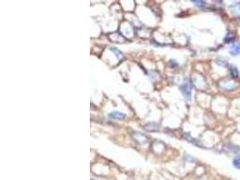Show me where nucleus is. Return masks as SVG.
<instances>
[{
    "mask_svg": "<svg viewBox=\"0 0 240 180\" xmlns=\"http://www.w3.org/2000/svg\"><path fill=\"white\" fill-rule=\"evenodd\" d=\"M180 90H181V92L183 93V95L184 96V97L187 100L191 99V97H192V86H191V83H190V81L188 79H185L184 82L180 86Z\"/></svg>",
    "mask_w": 240,
    "mask_h": 180,
    "instance_id": "f257e3e1",
    "label": "nucleus"
},
{
    "mask_svg": "<svg viewBox=\"0 0 240 180\" xmlns=\"http://www.w3.org/2000/svg\"><path fill=\"white\" fill-rule=\"evenodd\" d=\"M132 138L138 144H145L148 142V137L141 133H134L132 134Z\"/></svg>",
    "mask_w": 240,
    "mask_h": 180,
    "instance_id": "f03ea898",
    "label": "nucleus"
},
{
    "mask_svg": "<svg viewBox=\"0 0 240 180\" xmlns=\"http://www.w3.org/2000/svg\"><path fill=\"white\" fill-rule=\"evenodd\" d=\"M109 116H110L112 119H113V120H120V121L124 120L125 117H126V115H125L124 113H121V112H119V111H114V112L110 113H109Z\"/></svg>",
    "mask_w": 240,
    "mask_h": 180,
    "instance_id": "7ed1b4c3",
    "label": "nucleus"
},
{
    "mask_svg": "<svg viewBox=\"0 0 240 180\" xmlns=\"http://www.w3.org/2000/svg\"><path fill=\"white\" fill-rule=\"evenodd\" d=\"M229 53L232 55V56H238L240 54V42H237V43H234L230 49H229Z\"/></svg>",
    "mask_w": 240,
    "mask_h": 180,
    "instance_id": "20e7f679",
    "label": "nucleus"
},
{
    "mask_svg": "<svg viewBox=\"0 0 240 180\" xmlns=\"http://www.w3.org/2000/svg\"><path fill=\"white\" fill-rule=\"evenodd\" d=\"M230 75H231V77H233V78H238V76H239V71H238V68L236 67V66H231V68H230Z\"/></svg>",
    "mask_w": 240,
    "mask_h": 180,
    "instance_id": "39448f33",
    "label": "nucleus"
},
{
    "mask_svg": "<svg viewBox=\"0 0 240 180\" xmlns=\"http://www.w3.org/2000/svg\"><path fill=\"white\" fill-rule=\"evenodd\" d=\"M145 129L148 130V131H157L158 129V126L157 123H148L145 126Z\"/></svg>",
    "mask_w": 240,
    "mask_h": 180,
    "instance_id": "423d86ee",
    "label": "nucleus"
},
{
    "mask_svg": "<svg viewBox=\"0 0 240 180\" xmlns=\"http://www.w3.org/2000/svg\"><path fill=\"white\" fill-rule=\"evenodd\" d=\"M216 62H217L218 65L222 66V67H227V66H228V61H227L226 60H224L223 58H219V59H217Z\"/></svg>",
    "mask_w": 240,
    "mask_h": 180,
    "instance_id": "0eeeda50",
    "label": "nucleus"
},
{
    "mask_svg": "<svg viewBox=\"0 0 240 180\" xmlns=\"http://www.w3.org/2000/svg\"><path fill=\"white\" fill-rule=\"evenodd\" d=\"M195 5L199 6V7H203L206 5V1H203V0H193L192 1Z\"/></svg>",
    "mask_w": 240,
    "mask_h": 180,
    "instance_id": "6e6552de",
    "label": "nucleus"
},
{
    "mask_svg": "<svg viewBox=\"0 0 240 180\" xmlns=\"http://www.w3.org/2000/svg\"><path fill=\"white\" fill-rule=\"evenodd\" d=\"M233 166L237 169H240V158H235L233 159Z\"/></svg>",
    "mask_w": 240,
    "mask_h": 180,
    "instance_id": "1a4fd4ad",
    "label": "nucleus"
},
{
    "mask_svg": "<svg viewBox=\"0 0 240 180\" xmlns=\"http://www.w3.org/2000/svg\"><path fill=\"white\" fill-rule=\"evenodd\" d=\"M111 50H112V51H113V52H114V53L116 54V56H117V58H118V59H120V58L123 57V53H122V51H119L118 49H114V48H112Z\"/></svg>",
    "mask_w": 240,
    "mask_h": 180,
    "instance_id": "9d476101",
    "label": "nucleus"
},
{
    "mask_svg": "<svg viewBox=\"0 0 240 180\" xmlns=\"http://www.w3.org/2000/svg\"><path fill=\"white\" fill-rule=\"evenodd\" d=\"M234 39H235V37H229V35H228L227 37H225L224 42L225 43H230V42L234 41Z\"/></svg>",
    "mask_w": 240,
    "mask_h": 180,
    "instance_id": "9b49d317",
    "label": "nucleus"
}]
</instances>
